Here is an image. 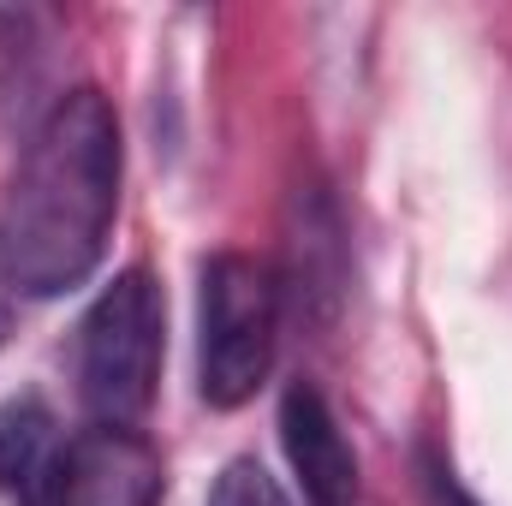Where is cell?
<instances>
[{"instance_id":"obj_1","label":"cell","mask_w":512,"mask_h":506,"mask_svg":"<svg viewBox=\"0 0 512 506\" xmlns=\"http://www.w3.org/2000/svg\"><path fill=\"white\" fill-rule=\"evenodd\" d=\"M120 179L126 143L114 102L90 84L66 90L36 120L0 203V256L24 298H60L102 268Z\"/></svg>"},{"instance_id":"obj_2","label":"cell","mask_w":512,"mask_h":506,"mask_svg":"<svg viewBox=\"0 0 512 506\" xmlns=\"http://www.w3.org/2000/svg\"><path fill=\"white\" fill-rule=\"evenodd\" d=\"M167 358V298L149 268H120L78 322V393L96 423L137 429Z\"/></svg>"},{"instance_id":"obj_3","label":"cell","mask_w":512,"mask_h":506,"mask_svg":"<svg viewBox=\"0 0 512 506\" xmlns=\"http://www.w3.org/2000/svg\"><path fill=\"white\" fill-rule=\"evenodd\" d=\"M280 346V286L268 262L221 251L197 280V393L215 411H239L274 370Z\"/></svg>"},{"instance_id":"obj_4","label":"cell","mask_w":512,"mask_h":506,"mask_svg":"<svg viewBox=\"0 0 512 506\" xmlns=\"http://www.w3.org/2000/svg\"><path fill=\"white\" fill-rule=\"evenodd\" d=\"M167 465L161 447L143 429L90 423L84 435L60 441V459L48 465L30 506H161Z\"/></svg>"},{"instance_id":"obj_5","label":"cell","mask_w":512,"mask_h":506,"mask_svg":"<svg viewBox=\"0 0 512 506\" xmlns=\"http://www.w3.org/2000/svg\"><path fill=\"white\" fill-rule=\"evenodd\" d=\"M280 447L304 506H358V453L316 381H292L280 393Z\"/></svg>"},{"instance_id":"obj_6","label":"cell","mask_w":512,"mask_h":506,"mask_svg":"<svg viewBox=\"0 0 512 506\" xmlns=\"http://www.w3.org/2000/svg\"><path fill=\"white\" fill-rule=\"evenodd\" d=\"M60 459V423L36 393H18L0 405V495L30 501Z\"/></svg>"},{"instance_id":"obj_7","label":"cell","mask_w":512,"mask_h":506,"mask_svg":"<svg viewBox=\"0 0 512 506\" xmlns=\"http://www.w3.org/2000/svg\"><path fill=\"white\" fill-rule=\"evenodd\" d=\"M209 506H292V501L280 495V483H274L256 459H233V465L215 477Z\"/></svg>"},{"instance_id":"obj_8","label":"cell","mask_w":512,"mask_h":506,"mask_svg":"<svg viewBox=\"0 0 512 506\" xmlns=\"http://www.w3.org/2000/svg\"><path fill=\"white\" fill-rule=\"evenodd\" d=\"M12 274H6V256H0V346H6V334H12Z\"/></svg>"}]
</instances>
